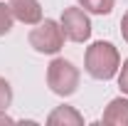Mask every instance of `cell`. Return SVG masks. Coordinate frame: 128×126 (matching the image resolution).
Segmentation results:
<instances>
[{
	"label": "cell",
	"mask_w": 128,
	"mask_h": 126,
	"mask_svg": "<svg viewBox=\"0 0 128 126\" xmlns=\"http://www.w3.org/2000/svg\"><path fill=\"white\" fill-rule=\"evenodd\" d=\"M121 35H123V40L128 42V13H123V17H121Z\"/></svg>",
	"instance_id": "obj_12"
},
{
	"label": "cell",
	"mask_w": 128,
	"mask_h": 126,
	"mask_svg": "<svg viewBox=\"0 0 128 126\" xmlns=\"http://www.w3.org/2000/svg\"><path fill=\"white\" fill-rule=\"evenodd\" d=\"M59 25H62L64 37L72 42H86L91 37V20L84 8H66L62 13Z\"/></svg>",
	"instance_id": "obj_4"
},
{
	"label": "cell",
	"mask_w": 128,
	"mask_h": 126,
	"mask_svg": "<svg viewBox=\"0 0 128 126\" xmlns=\"http://www.w3.org/2000/svg\"><path fill=\"white\" fill-rule=\"evenodd\" d=\"M0 124H12V119L5 114V109H0Z\"/></svg>",
	"instance_id": "obj_13"
},
{
	"label": "cell",
	"mask_w": 128,
	"mask_h": 126,
	"mask_svg": "<svg viewBox=\"0 0 128 126\" xmlns=\"http://www.w3.org/2000/svg\"><path fill=\"white\" fill-rule=\"evenodd\" d=\"M47 124L49 126H81L84 124V116L74 106H66L64 104V106H57L47 116Z\"/></svg>",
	"instance_id": "obj_7"
},
{
	"label": "cell",
	"mask_w": 128,
	"mask_h": 126,
	"mask_svg": "<svg viewBox=\"0 0 128 126\" xmlns=\"http://www.w3.org/2000/svg\"><path fill=\"white\" fill-rule=\"evenodd\" d=\"M12 104V87L5 77H0V109H8Z\"/></svg>",
	"instance_id": "obj_10"
},
{
	"label": "cell",
	"mask_w": 128,
	"mask_h": 126,
	"mask_svg": "<svg viewBox=\"0 0 128 126\" xmlns=\"http://www.w3.org/2000/svg\"><path fill=\"white\" fill-rule=\"evenodd\" d=\"M12 22H15V15H12L10 5L0 3V37H2V35H8V32L12 30Z\"/></svg>",
	"instance_id": "obj_9"
},
{
	"label": "cell",
	"mask_w": 128,
	"mask_h": 126,
	"mask_svg": "<svg viewBox=\"0 0 128 126\" xmlns=\"http://www.w3.org/2000/svg\"><path fill=\"white\" fill-rule=\"evenodd\" d=\"M116 0H79V8H84L91 15H111Z\"/></svg>",
	"instance_id": "obj_8"
},
{
	"label": "cell",
	"mask_w": 128,
	"mask_h": 126,
	"mask_svg": "<svg viewBox=\"0 0 128 126\" xmlns=\"http://www.w3.org/2000/svg\"><path fill=\"white\" fill-rule=\"evenodd\" d=\"M79 69L64 57H54L47 67V87L57 96H72L79 89Z\"/></svg>",
	"instance_id": "obj_2"
},
{
	"label": "cell",
	"mask_w": 128,
	"mask_h": 126,
	"mask_svg": "<svg viewBox=\"0 0 128 126\" xmlns=\"http://www.w3.org/2000/svg\"><path fill=\"white\" fill-rule=\"evenodd\" d=\"M8 5H10L15 20H20L22 25L42 22V5H40V0H10Z\"/></svg>",
	"instance_id": "obj_5"
},
{
	"label": "cell",
	"mask_w": 128,
	"mask_h": 126,
	"mask_svg": "<svg viewBox=\"0 0 128 126\" xmlns=\"http://www.w3.org/2000/svg\"><path fill=\"white\" fill-rule=\"evenodd\" d=\"M101 121L104 124H113V126H128V99L126 96L111 99L108 106L104 109Z\"/></svg>",
	"instance_id": "obj_6"
},
{
	"label": "cell",
	"mask_w": 128,
	"mask_h": 126,
	"mask_svg": "<svg viewBox=\"0 0 128 126\" xmlns=\"http://www.w3.org/2000/svg\"><path fill=\"white\" fill-rule=\"evenodd\" d=\"M84 67L89 72V77L98 79V82H108L118 74V67H121V54L118 49L113 47L111 42H91L86 47L84 54Z\"/></svg>",
	"instance_id": "obj_1"
},
{
	"label": "cell",
	"mask_w": 128,
	"mask_h": 126,
	"mask_svg": "<svg viewBox=\"0 0 128 126\" xmlns=\"http://www.w3.org/2000/svg\"><path fill=\"white\" fill-rule=\"evenodd\" d=\"M118 87L123 94H128V59H123V64L118 67Z\"/></svg>",
	"instance_id": "obj_11"
},
{
	"label": "cell",
	"mask_w": 128,
	"mask_h": 126,
	"mask_svg": "<svg viewBox=\"0 0 128 126\" xmlns=\"http://www.w3.org/2000/svg\"><path fill=\"white\" fill-rule=\"evenodd\" d=\"M30 47L40 54H57L64 47V32L62 25L54 20H42L30 30Z\"/></svg>",
	"instance_id": "obj_3"
}]
</instances>
